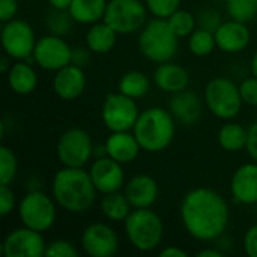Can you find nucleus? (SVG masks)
<instances>
[{"mask_svg":"<svg viewBox=\"0 0 257 257\" xmlns=\"http://www.w3.org/2000/svg\"><path fill=\"white\" fill-rule=\"evenodd\" d=\"M188 51L196 57H208L217 48L215 33L206 30L203 27H197L188 38H187Z\"/></svg>","mask_w":257,"mask_h":257,"instance_id":"nucleus-29","label":"nucleus"},{"mask_svg":"<svg viewBox=\"0 0 257 257\" xmlns=\"http://www.w3.org/2000/svg\"><path fill=\"white\" fill-rule=\"evenodd\" d=\"M167 23L175 35L181 38H188L197 29V17L188 9L178 8L173 14L167 17Z\"/></svg>","mask_w":257,"mask_h":257,"instance_id":"nucleus-30","label":"nucleus"},{"mask_svg":"<svg viewBox=\"0 0 257 257\" xmlns=\"http://www.w3.org/2000/svg\"><path fill=\"white\" fill-rule=\"evenodd\" d=\"M149 14L158 18H167L178 8H181L182 0H143Z\"/></svg>","mask_w":257,"mask_h":257,"instance_id":"nucleus-34","label":"nucleus"},{"mask_svg":"<svg viewBox=\"0 0 257 257\" xmlns=\"http://www.w3.org/2000/svg\"><path fill=\"white\" fill-rule=\"evenodd\" d=\"M17 197L11 185H0V217H8L14 209H17Z\"/></svg>","mask_w":257,"mask_h":257,"instance_id":"nucleus-37","label":"nucleus"},{"mask_svg":"<svg viewBox=\"0 0 257 257\" xmlns=\"http://www.w3.org/2000/svg\"><path fill=\"white\" fill-rule=\"evenodd\" d=\"M8 87L20 96L30 95L38 87V74L33 63L27 60H15L6 72Z\"/></svg>","mask_w":257,"mask_h":257,"instance_id":"nucleus-23","label":"nucleus"},{"mask_svg":"<svg viewBox=\"0 0 257 257\" xmlns=\"http://www.w3.org/2000/svg\"><path fill=\"white\" fill-rule=\"evenodd\" d=\"M179 218L194 241L214 242L226 233L230 209L223 194L208 187H197L184 194L179 203Z\"/></svg>","mask_w":257,"mask_h":257,"instance_id":"nucleus-1","label":"nucleus"},{"mask_svg":"<svg viewBox=\"0 0 257 257\" xmlns=\"http://www.w3.org/2000/svg\"><path fill=\"white\" fill-rule=\"evenodd\" d=\"M95 152L92 136L80 126L65 130L56 143V155L65 167H86Z\"/></svg>","mask_w":257,"mask_h":257,"instance_id":"nucleus-8","label":"nucleus"},{"mask_svg":"<svg viewBox=\"0 0 257 257\" xmlns=\"http://www.w3.org/2000/svg\"><path fill=\"white\" fill-rule=\"evenodd\" d=\"M140 110L136 99L120 93H108L101 107V119L104 126L110 131H133Z\"/></svg>","mask_w":257,"mask_h":257,"instance_id":"nucleus-11","label":"nucleus"},{"mask_svg":"<svg viewBox=\"0 0 257 257\" xmlns=\"http://www.w3.org/2000/svg\"><path fill=\"white\" fill-rule=\"evenodd\" d=\"M123 193L134 209L152 208L158 200L160 187L154 176L148 173H137L126 181Z\"/></svg>","mask_w":257,"mask_h":257,"instance_id":"nucleus-20","label":"nucleus"},{"mask_svg":"<svg viewBox=\"0 0 257 257\" xmlns=\"http://www.w3.org/2000/svg\"><path fill=\"white\" fill-rule=\"evenodd\" d=\"M205 107L220 120H233L239 116L244 101L241 98L239 84L229 77H215L205 87Z\"/></svg>","mask_w":257,"mask_h":257,"instance_id":"nucleus-6","label":"nucleus"},{"mask_svg":"<svg viewBox=\"0 0 257 257\" xmlns=\"http://www.w3.org/2000/svg\"><path fill=\"white\" fill-rule=\"evenodd\" d=\"M18 173V160L15 152L6 146H0V185H12Z\"/></svg>","mask_w":257,"mask_h":257,"instance_id":"nucleus-32","label":"nucleus"},{"mask_svg":"<svg viewBox=\"0 0 257 257\" xmlns=\"http://www.w3.org/2000/svg\"><path fill=\"white\" fill-rule=\"evenodd\" d=\"M117 36L119 33L102 20L89 26L84 39L87 48L93 54H107L114 48L117 42Z\"/></svg>","mask_w":257,"mask_h":257,"instance_id":"nucleus-24","label":"nucleus"},{"mask_svg":"<svg viewBox=\"0 0 257 257\" xmlns=\"http://www.w3.org/2000/svg\"><path fill=\"white\" fill-rule=\"evenodd\" d=\"M137 47L146 60L160 65L173 60L179 50V38L170 29L167 18L154 17L139 32Z\"/></svg>","mask_w":257,"mask_h":257,"instance_id":"nucleus-4","label":"nucleus"},{"mask_svg":"<svg viewBox=\"0 0 257 257\" xmlns=\"http://www.w3.org/2000/svg\"><path fill=\"white\" fill-rule=\"evenodd\" d=\"M149 89H151L149 77L139 69H131L125 72L117 83V90L133 99L145 98L149 93Z\"/></svg>","mask_w":257,"mask_h":257,"instance_id":"nucleus-28","label":"nucleus"},{"mask_svg":"<svg viewBox=\"0 0 257 257\" xmlns=\"http://www.w3.org/2000/svg\"><path fill=\"white\" fill-rule=\"evenodd\" d=\"M83 251L90 257H113L120 248L117 232L107 223L96 221L89 224L80 236Z\"/></svg>","mask_w":257,"mask_h":257,"instance_id":"nucleus-13","label":"nucleus"},{"mask_svg":"<svg viewBox=\"0 0 257 257\" xmlns=\"http://www.w3.org/2000/svg\"><path fill=\"white\" fill-rule=\"evenodd\" d=\"M99 209L102 215L111 223H123L133 212V205L125 196L123 190L102 194L99 202Z\"/></svg>","mask_w":257,"mask_h":257,"instance_id":"nucleus-25","label":"nucleus"},{"mask_svg":"<svg viewBox=\"0 0 257 257\" xmlns=\"http://www.w3.org/2000/svg\"><path fill=\"white\" fill-rule=\"evenodd\" d=\"M190 80V72L173 60L157 65L152 74V81L157 89L169 95H175L188 89Z\"/></svg>","mask_w":257,"mask_h":257,"instance_id":"nucleus-21","label":"nucleus"},{"mask_svg":"<svg viewBox=\"0 0 257 257\" xmlns=\"http://www.w3.org/2000/svg\"><path fill=\"white\" fill-rule=\"evenodd\" d=\"M176 120L167 108L149 107L140 111L133 133L142 151L158 154L166 151L176 134Z\"/></svg>","mask_w":257,"mask_h":257,"instance_id":"nucleus-3","label":"nucleus"},{"mask_svg":"<svg viewBox=\"0 0 257 257\" xmlns=\"http://www.w3.org/2000/svg\"><path fill=\"white\" fill-rule=\"evenodd\" d=\"M45 256L48 257H78L80 251L77 247L66 239H54L47 244Z\"/></svg>","mask_w":257,"mask_h":257,"instance_id":"nucleus-35","label":"nucleus"},{"mask_svg":"<svg viewBox=\"0 0 257 257\" xmlns=\"http://www.w3.org/2000/svg\"><path fill=\"white\" fill-rule=\"evenodd\" d=\"M45 250L47 242L42 233L26 226L11 230L0 245L3 257H44Z\"/></svg>","mask_w":257,"mask_h":257,"instance_id":"nucleus-14","label":"nucleus"},{"mask_svg":"<svg viewBox=\"0 0 257 257\" xmlns=\"http://www.w3.org/2000/svg\"><path fill=\"white\" fill-rule=\"evenodd\" d=\"M108 0H72L69 14L78 24H95L104 20Z\"/></svg>","mask_w":257,"mask_h":257,"instance_id":"nucleus-26","label":"nucleus"},{"mask_svg":"<svg viewBox=\"0 0 257 257\" xmlns=\"http://www.w3.org/2000/svg\"><path fill=\"white\" fill-rule=\"evenodd\" d=\"M96 188L84 167L59 169L51 181V196L57 206L69 214L90 211L96 200Z\"/></svg>","mask_w":257,"mask_h":257,"instance_id":"nucleus-2","label":"nucleus"},{"mask_svg":"<svg viewBox=\"0 0 257 257\" xmlns=\"http://www.w3.org/2000/svg\"><path fill=\"white\" fill-rule=\"evenodd\" d=\"M107 155L120 164L133 163L142 152L140 143L137 142L133 131H114L105 140Z\"/></svg>","mask_w":257,"mask_h":257,"instance_id":"nucleus-22","label":"nucleus"},{"mask_svg":"<svg viewBox=\"0 0 257 257\" xmlns=\"http://www.w3.org/2000/svg\"><path fill=\"white\" fill-rule=\"evenodd\" d=\"M230 18L250 23L257 17V0H224Z\"/></svg>","mask_w":257,"mask_h":257,"instance_id":"nucleus-33","label":"nucleus"},{"mask_svg":"<svg viewBox=\"0 0 257 257\" xmlns=\"http://www.w3.org/2000/svg\"><path fill=\"white\" fill-rule=\"evenodd\" d=\"M33 62L44 71L56 72L71 63L72 47L57 35H45L38 38L33 50Z\"/></svg>","mask_w":257,"mask_h":257,"instance_id":"nucleus-12","label":"nucleus"},{"mask_svg":"<svg viewBox=\"0 0 257 257\" xmlns=\"http://www.w3.org/2000/svg\"><path fill=\"white\" fill-rule=\"evenodd\" d=\"M250 69H251V74L257 77V50L254 51L253 57H251V62H250Z\"/></svg>","mask_w":257,"mask_h":257,"instance_id":"nucleus-47","label":"nucleus"},{"mask_svg":"<svg viewBox=\"0 0 257 257\" xmlns=\"http://www.w3.org/2000/svg\"><path fill=\"white\" fill-rule=\"evenodd\" d=\"M90 54H92V51L87 48V45L86 47H74L71 63L81 66V68H86L90 63Z\"/></svg>","mask_w":257,"mask_h":257,"instance_id":"nucleus-40","label":"nucleus"},{"mask_svg":"<svg viewBox=\"0 0 257 257\" xmlns=\"http://www.w3.org/2000/svg\"><path fill=\"white\" fill-rule=\"evenodd\" d=\"M233 202L244 206L257 205V161L241 164L230 178Z\"/></svg>","mask_w":257,"mask_h":257,"instance_id":"nucleus-17","label":"nucleus"},{"mask_svg":"<svg viewBox=\"0 0 257 257\" xmlns=\"http://www.w3.org/2000/svg\"><path fill=\"white\" fill-rule=\"evenodd\" d=\"M196 92H191L188 89L178 92L175 95H170L169 101V111L175 117L176 123L182 126H193L196 125L203 113V102Z\"/></svg>","mask_w":257,"mask_h":257,"instance_id":"nucleus-19","label":"nucleus"},{"mask_svg":"<svg viewBox=\"0 0 257 257\" xmlns=\"http://www.w3.org/2000/svg\"><path fill=\"white\" fill-rule=\"evenodd\" d=\"M215 41L218 50L229 54H238L250 45L251 30L248 29L247 23L230 18L223 21L215 30Z\"/></svg>","mask_w":257,"mask_h":257,"instance_id":"nucleus-18","label":"nucleus"},{"mask_svg":"<svg viewBox=\"0 0 257 257\" xmlns=\"http://www.w3.org/2000/svg\"><path fill=\"white\" fill-rule=\"evenodd\" d=\"M245 151L248 152V155L253 161H257V120H254L248 126V140H247Z\"/></svg>","mask_w":257,"mask_h":257,"instance_id":"nucleus-42","label":"nucleus"},{"mask_svg":"<svg viewBox=\"0 0 257 257\" xmlns=\"http://www.w3.org/2000/svg\"><path fill=\"white\" fill-rule=\"evenodd\" d=\"M221 15L215 9H205L197 15V27H203L214 33L221 26Z\"/></svg>","mask_w":257,"mask_h":257,"instance_id":"nucleus-38","label":"nucleus"},{"mask_svg":"<svg viewBox=\"0 0 257 257\" xmlns=\"http://www.w3.org/2000/svg\"><path fill=\"white\" fill-rule=\"evenodd\" d=\"M148 14L143 0H108L104 21L119 35H133L148 23Z\"/></svg>","mask_w":257,"mask_h":257,"instance_id":"nucleus-9","label":"nucleus"},{"mask_svg":"<svg viewBox=\"0 0 257 257\" xmlns=\"http://www.w3.org/2000/svg\"><path fill=\"white\" fill-rule=\"evenodd\" d=\"M123 230L131 247L140 253L155 251L164 238L163 218L152 208L133 209L123 221Z\"/></svg>","mask_w":257,"mask_h":257,"instance_id":"nucleus-5","label":"nucleus"},{"mask_svg":"<svg viewBox=\"0 0 257 257\" xmlns=\"http://www.w3.org/2000/svg\"><path fill=\"white\" fill-rule=\"evenodd\" d=\"M2 48L12 60H27L33 56L38 42L35 29L21 18H12L2 26Z\"/></svg>","mask_w":257,"mask_h":257,"instance_id":"nucleus-10","label":"nucleus"},{"mask_svg":"<svg viewBox=\"0 0 257 257\" xmlns=\"http://www.w3.org/2000/svg\"><path fill=\"white\" fill-rule=\"evenodd\" d=\"M74 18L69 14L68 9H56L51 8L50 12L45 17V27L48 33L57 35V36H65L71 32L74 26Z\"/></svg>","mask_w":257,"mask_h":257,"instance_id":"nucleus-31","label":"nucleus"},{"mask_svg":"<svg viewBox=\"0 0 257 257\" xmlns=\"http://www.w3.org/2000/svg\"><path fill=\"white\" fill-rule=\"evenodd\" d=\"M89 175L96 191L101 194L120 191L126 184L123 164L117 163L108 155L93 158L89 167Z\"/></svg>","mask_w":257,"mask_h":257,"instance_id":"nucleus-15","label":"nucleus"},{"mask_svg":"<svg viewBox=\"0 0 257 257\" xmlns=\"http://www.w3.org/2000/svg\"><path fill=\"white\" fill-rule=\"evenodd\" d=\"M197 257H223V253L217 248H205L197 253Z\"/></svg>","mask_w":257,"mask_h":257,"instance_id":"nucleus-45","label":"nucleus"},{"mask_svg":"<svg viewBox=\"0 0 257 257\" xmlns=\"http://www.w3.org/2000/svg\"><path fill=\"white\" fill-rule=\"evenodd\" d=\"M87 86V78L84 68L77 66L74 63L66 65L65 68L54 72L53 77V92L57 98L63 101H75L78 99Z\"/></svg>","mask_w":257,"mask_h":257,"instance_id":"nucleus-16","label":"nucleus"},{"mask_svg":"<svg viewBox=\"0 0 257 257\" xmlns=\"http://www.w3.org/2000/svg\"><path fill=\"white\" fill-rule=\"evenodd\" d=\"M17 215L21 226L45 233L56 223L57 203L42 190H30L18 200Z\"/></svg>","mask_w":257,"mask_h":257,"instance_id":"nucleus-7","label":"nucleus"},{"mask_svg":"<svg viewBox=\"0 0 257 257\" xmlns=\"http://www.w3.org/2000/svg\"><path fill=\"white\" fill-rule=\"evenodd\" d=\"M160 257H188V253L178 245H167L158 251Z\"/></svg>","mask_w":257,"mask_h":257,"instance_id":"nucleus-43","label":"nucleus"},{"mask_svg":"<svg viewBox=\"0 0 257 257\" xmlns=\"http://www.w3.org/2000/svg\"><path fill=\"white\" fill-rule=\"evenodd\" d=\"M48 5L51 8H56V9H69L72 0H47Z\"/></svg>","mask_w":257,"mask_h":257,"instance_id":"nucleus-44","label":"nucleus"},{"mask_svg":"<svg viewBox=\"0 0 257 257\" xmlns=\"http://www.w3.org/2000/svg\"><path fill=\"white\" fill-rule=\"evenodd\" d=\"M18 12V0H0V20L6 23L15 18Z\"/></svg>","mask_w":257,"mask_h":257,"instance_id":"nucleus-41","label":"nucleus"},{"mask_svg":"<svg viewBox=\"0 0 257 257\" xmlns=\"http://www.w3.org/2000/svg\"><path fill=\"white\" fill-rule=\"evenodd\" d=\"M218 145L223 151L235 154L241 152L247 148V140H248V128H244L241 123L227 120L217 134Z\"/></svg>","mask_w":257,"mask_h":257,"instance_id":"nucleus-27","label":"nucleus"},{"mask_svg":"<svg viewBox=\"0 0 257 257\" xmlns=\"http://www.w3.org/2000/svg\"><path fill=\"white\" fill-rule=\"evenodd\" d=\"M244 251L248 257H257V223L250 226L244 235Z\"/></svg>","mask_w":257,"mask_h":257,"instance_id":"nucleus-39","label":"nucleus"},{"mask_svg":"<svg viewBox=\"0 0 257 257\" xmlns=\"http://www.w3.org/2000/svg\"><path fill=\"white\" fill-rule=\"evenodd\" d=\"M241 98L245 105L257 107V77L251 75L248 78H244L239 84Z\"/></svg>","mask_w":257,"mask_h":257,"instance_id":"nucleus-36","label":"nucleus"},{"mask_svg":"<svg viewBox=\"0 0 257 257\" xmlns=\"http://www.w3.org/2000/svg\"><path fill=\"white\" fill-rule=\"evenodd\" d=\"M11 65H12V59H11L9 56H6V54H5V57L2 59V63H0V71H2V74H5V75H6V72L9 71Z\"/></svg>","mask_w":257,"mask_h":257,"instance_id":"nucleus-46","label":"nucleus"}]
</instances>
